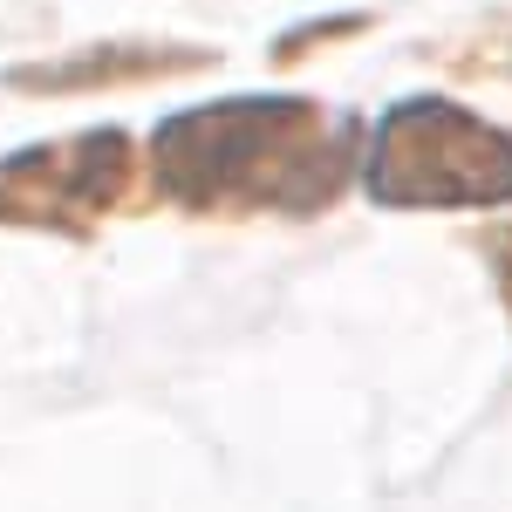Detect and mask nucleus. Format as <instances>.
<instances>
[{"label":"nucleus","mask_w":512,"mask_h":512,"mask_svg":"<svg viewBox=\"0 0 512 512\" xmlns=\"http://www.w3.org/2000/svg\"><path fill=\"white\" fill-rule=\"evenodd\" d=\"M355 158V130L328 123L301 96H233L185 117H164L151 137L158 185L178 205H280L315 212L342 192Z\"/></svg>","instance_id":"nucleus-1"},{"label":"nucleus","mask_w":512,"mask_h":512,"mask_svg":"<svg viewBox=\"0 0 512 512\" xmlns=\"http://www.w3.org/2000/svg\"><path fill=\"white\" fill-rule=\"evenodd\" d=\"M362 185L383 205H506L512 137L444 96H410L376 123Z\"/></svg>","instance_id":"nucleus-2"},{"label":"nucleus","mask_w":512,"mask_h":512,"mask_svg":"<svg viewBox=\"0 0 512 512\" xmlns=\"http://www.w3.org/2000/svg\"><path fill=\"white\" fill-rule=\"evenodd\" d=\"M137 151L123 130H89L62 144H35L0 158V226H48V233H89L96 212L123 205Z\"/></svg>","instance_id":"nucleus-3"},{"label":"nucleus","mask_w":512,"mask_h":512,"mask_svg":"<svg viewBox=\"0 0 512 512\" xmlns=\"http://www.w3.org/2000/svg\"><path fill=\"white\" fill-rule=\"evenodd\" d=\"M205 55L198 48H89V55H62V62H41V69H14V89H41V96H62V89H110V82H144V76H178L198 69Z\"/></svg>","instance_id":"nucleus-4"}]
</instances>
